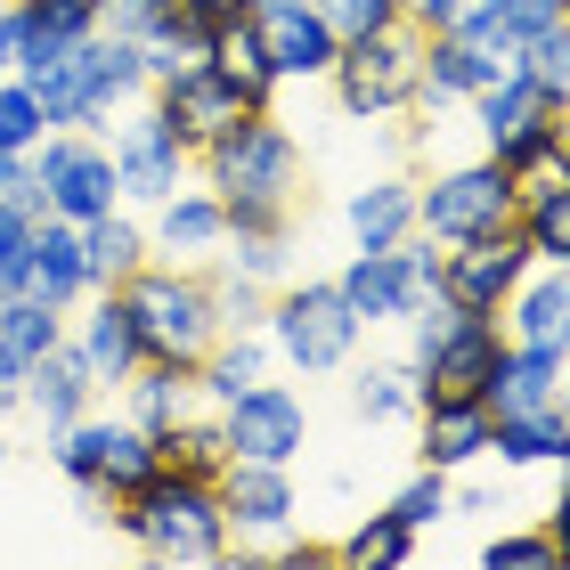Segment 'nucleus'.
<instances>
[{"label": "nucleus", "instance_id": "obj_1", "mask_svg": "<svg viewBox=\"0 0 570 570\" xmlns=\"http://www.w3.org/2000/svg\"><path fill=\"white\" fill-rule=\"evenodd\" d=\"M196 155H204V188L228 204V237H285V220L302 204V147L269 107L237 115Z\"/></svg>", "mask_w": 570, "mask_h": 570}, {"label": "nucleus", "instance_id": "obj_2", "mask_svg": "<svg viewBox=\"0 0 570 570\" xmlns=\"http://www.w3.org/2000/svg\"><path fill=\"white\" fill-rule=\"evenodd\" d=\"M24 82H33L49 131H107V122L147 90V66H139V41L131 33L98 24V33L66 41L58 58H41Z\"/></svg>", "mask_w": 570, "mask_h": 570}, {"label": "nucleus", "instance_id": "obj_3", "mask_svg": "<svg viewBox=\"0 0 570 570\" xmlns=\"http://www.w3.org/2000/svg\"><path fill=\"white\" fill-rule=\"evenodd\" d=\"M115 530L131 538L147 562H220L237 547L220 505V481H188V473H155L147 489L115 505Z\"/></svg>", "mask_w": 570, "mask_h": 570}, {"label": "nucleus", "instance_id": "obj_4", "mask_svg": "<svg viewBox=\"0 0 570 570\" xmlns=\"http://www.w3.org/2000/svg\"><path fill=\"white\" fill-rule=\"evenodd\" d=\"M122 309H131V334H139V358H164V367H204V351L220 343V302H213V277H196L188 262H147L115 285Z\"/></svg>", "mask_w": 570, "mask_h": 570}, {"label": "nucleus", "instance_id": "obj_5", "mask_svg": "<svg viewBox=\"0 0 570 570\" xmlns=\"http://www.w3.org/2000/svg\"><path fill=\"white\" fill-rule=\"evenodd\" d=\"M262 334H269L277 367H294V375H334V367H351L367 318L343 302V285H334V277H302V285H277V294H269Z\"/></svg>", "mask_w": 570, "mask_h": 570}, {"label": "nucleus", "instance_id": "obj_6", "mask_svg": "<svg viewBox=\"0 0 570 570\" xmlns=\"http://www.w3.org/2000/svg\"><path fill=\"white\" fill-rule=\"evenodd\" d=\"M334 82V107H343L351 122H383V115H407L424 90V24H383V33L367 41H343L326 66Z\"/></svg>", "mask_w": 570, "mask_h": 570}, {"label": "nucleus", "instance_id": "obj_7", "mask_svg": "<svg viewBox=\"0 0 570 570\" xmlns=\"http://www.w3.org/2000/svg\"><path fill=\"white\" fill-rule=\"evenodd\" d=\"M513 213H522V188H513V171L498 164V155H464V164L432 171L416 188V228L432 245L498 237V228H513Z\"/></svg>", "mask_w": 570, "mask_h": 570}, {"label": "nucleus", "instance_id": "obj_8", "mask_svg": "<svg viewBox=\"0 0 570 570\" xmlns=\"http://www.w3.org/2000/svg\"><path fill=\"white\" fill-rule=\"evenodd\" d=\"M41 179V204L58 220H98V213H115L122 188H115V155H107V131H41V147L24 155Z\"/></svg>", "mask_w": 570, "mask_h": 570}, {"label": "nucleus", "instance_id": "obj_9", "mask_svg": "<svg viewBox=\"0 0 570 570\" xmlns=\"http://www.w3.org/2000/svg\"><path fill=\"white\" fill-rule=\"evenodd\" d=\"M334 285H343V302H351L367 326H400L416 302L440 294V245L416 228V237L392 245V253H351V269L334 277Z\"/></svg>", "mask_w": 570, "mask_h": 570}, {"label": "nucleus", "instance_id": "obj_10", "mask_svg": "<svg viewBox=\"0 0 570 570\" xmlns=\"http://www.w3.org/2000/svg\"><path fill=\"white\" fill-rule=\"evenodd\" d=\"M107 155H115V188L122 204H164L171 188H188V139L171 131L155 107H122L115 131H107Z\"/></svg>", "mask_w": 570, "mask_h": 570}, {"label": "nucleus", "instance_id": "obj_11", "mask_svg": "<svg viewBox=\"0 0 570 570\" xmlns=\"http://www.w3.org/2000/svg\"><path fill=\"white\" fill-rule=\"evenodd\" d=\"M505 351H513V343H505V318H498V309H464V318L416 358L424 400H489V383H498Z\"/></svg>", "mask_w": 570, "mask_h": 570}, {"label": "nucleus", "instance_id": "obj_12", "mask_svg": "<svg viewBox=\"0 0 570 570\" xmlns=\"http://www.w3.org/2000/svg\"><path fill=\"white\" fill-rule=\"evenodd\" d=\"M220 505H228V530L237 547H277L294 538L302 522V498H294V464H253V456H228L220 464Z\"/></svg>", "mask_w": 570, "mask_h": 570}, {"label": "nucleus", "instance_id": "obj_13", "mask_svg": "<svg viewBox=\"0 0 570 570\" xmlns=\"http://www.w3.org/2000/svg\"><path fill=\"white\" fill-rule=\"evenodd\" d=\"M220 440H228V456H253V464H294L302 456V440H309V407L294 383H253L245 400H228L220 407Z\"/></svg>", "mask_w": 570, "mask_h": 570}, {"label": "nucleus", "instance_id": "obj_14", "mask_svg": "<svg viewBox=\"0 0 570 570\" xmlns=\"http://www.w3.org/2000/svg\"><path fill=\"white\" fill-rule=\"evenodd\" d=\"M155 115H164L188 147H204V139H220L237 115H253V98L228 82L213 58H196V66H179V73H164V82H155Z\"/></svg>", "mask_w": 570, "mask_h": 570}, {"label": "nucleus", "instance_id": "obj_15", "mask_svg": "<svg viewBox=\"0 0 570 570\" xmlns=\"http://www.w3.org/2000/svg\"><path fill=\"white\" fill-rule=\"evenodd\" d=\"M530 253L513 228H498V237H464V245H440V294L464 302V309H505V294L522 285Z\"/></svg>", "mask_w": 570, "mask_h": 570}, {"label": "nucleus", "instance_id": "obj_16", "mask_svg": "<svg viewBox=\"0 0 570 570\" xmlns=\"http://www.w3.org/2000/svg\"><path fill=\"white\" fill-rule=\"evenodd\" d=\"M498 318H505V343H530V351L570 358V262H530Z\"/></svg>", "mask_w": 570, "mask_h": 570}, {"label": "nucleus", "instance_id": "obj_17", "mask_svg": "<svg viewBox=\"0 0 570 570\" xmlns=\"http://www.w3.org/2000/svg\"><path fill=\"white\" fill-rule=\"evenodd\" d=\"M24 294L49 302V309H73V302H90L98 285H90V253H82V228L49 213L33 228V262H24Z\"/></svg>", "mask_w": 570, "mask_h": 570}, {"label": "nucleus", "instance_id": "obj_18", "mask_svg": "<svg viewBox=\"0 0 570 570\" xmlns=\"http://www.w3.org/2000/svg\"><path fill=\"white\" fill-rule=\"evenodd\" d=\"M489 432H498L489 400H424V407H416V456L440 464V473L481 464V456H489Z\"/></svg>", "mask_w": 570, "mask_h": 570}, {"label": "nucleus", "instance_id": "obj_19", "mask_svg": "<svg viewBox=\"0 0 570 570\" xmlns=\"http://www.w3.org/2000/svg\"><path fill=\"white\" fill-rule=\"evenodd\" d=\"M343 228L358 253H392L416 237V179L383 171V179H358V188L343 196Z\"/></svg>", "mask_w": 570, "mask_h": 570}, {"label": "nucleus", "instance_id": "obj_20", "mask_svg": "<svg viewBox=\"0 0 570 570\" xmlns=\"http://www.w3.org/2000/svg\"><path fill=\"white\" fill-rule=\"evenodd\" d=\"M66 343L82 351V367L98 383H131L139 375V334H131V309H122L115 285H98V294H90V309L66 326Z\"/></svg>", "mask_w": 570, "mask_h": 570}, {"label": "nucleus", "instance_id": "obj_21", "mask_svg": "<svg viewBox=\"0 0 570 570\" xmlns=\"http://www.w3.org/2000/svg\"><path fill=\"white\" fill-rule=\"evenodd\" d=\"M155 253H171V262H213L228 245V204L213 188H171L155 204V228H147Z\"/></svg>", "mask_w": 570, "mask_h": 570}, {"label": "nucleus", "instance_id": "obj_22", "mask_svg": "<svg viewBox=\"0 0 570 570\" xmlns=\"http://www.w3.org/2000/svg\"><path fill=\"white\" fill-rule=\"evenodd\" d=\"M262 33H269V58H277V82H326L334 66V24L309 9V0H285V9H262Z\"/></svg>", "mask_w": 570, "mask_h": 570}, {"label": "nucleus", "instance_id": "obj_23", "mask_svg": "<svg viewBox=\"0 0 570 570\" xmlns=\"http://www.w3.org/2000/svg\"><path fill=\"white\" fill-rule=\"evenodd\" d=\"M562 115H570V107H554L547 90H530L522 73L473 98V131H481V155H513V147H522L530 131H547V122H562Z\"/></svg>", "mask_w": 570, "mask_h": 570}, {"label": "nucleus", "instance_id": "obj_24", "mask_svg": "<svg viewBox=\"0 0 570 570\" xmlns=\"http://www.w3.org/2000/svg\"><path fill=\"white\" fill-rule=\"evenodd\" d=\"M277 375V351H269V334L262 326H228L213 351H204V367H196V392L228 407V400H245L253 383H269Z\"/></svg>", "mask_w": 570, "mask_h": 570}, {"label": "nucleus", "instance_id": "obj_25", "mask_svg": "<svg viewBox=\"0 0 570 570\" xmlns=\"http://www.w3.org/2000/svg\"><path fill=\"white\" fill-rule=\"evenodd\" d=\"M90 400H98V375L82 367V351H73V343H58L49 358H33V367H24V407L41 416V432L73 424Z\"/></svg>", "mask_w": 570, "mask_h": 570}, {"label": "nucleus", "instance_id": "obj_26", "mask_svg": "<svg viewBox=\"0 0 570 570\" xmlns=\"http://www.w3.org/2000/svg\"><path fill=\"white\" fill-rule=\"evenodd\" d=\"M489 456L513 464V473H530V464H570V400L522 407V416H498V432H489Z\"/></svg>", "mask_w": 570, "mask_h": 570}, {"label": "nucleus", "instance_id": "obj_27", "mask_svg": "<svg viewBox=\"0 0 570 570\" xmlns=\"http://www.w3.org/2000/svg\"><path fill=\"white\" fill-rule=\"evenodd\" d=\"M554 400H570L562 358H554V351L513 343V351H505V367H498V383H489V416H522V407H554Z\"/></svg>", "mask_w": 570, "mask_h": 570}, {"label": "nucleus", "instance_id": "obj_28", "mask_svg": "<svg viewBox=\"0 0 570 570\" xmlns=\"http://www.w3.org/2000/svg\"><path fill=\"white\" fill-rule=\"evenodd\" d=\"M213 66L237 82L253 107H269V90H277V58H269V33H262V9H237L213 33Z\"/></svg>", "mask_w": 570, "mask_h": 570}, {"label": "nucleus", "instance_id": "obj_29", "mask_svg": "<svg viewBox=\"0 0 570 570\" xmlns=\"http://www.w3.org/2000/svg\"><path fill=\"white\" fill-rule=\"evenodd\" d=\"M164 473V449L155 432H139L131 416H107V456H98V505H122L131 489H147Z\"/></svg>", "mask_w": 570, "mask_h": 570}, {"label": "nucleus", "instance_id": "obj_30", "mask_svg": "<svg viewBox=\"0 0 570 570\" xmlns=\"http://www.w3.org/2000/svg\"><path fill=\"white\" fill-rule=\"evenodd\" d=\"M351 407L367 424H407L424 407V375H416V358H367V367L351 375Z\"/></svg>", "mask_w": 570, "mask_h": 570}, {"label": "nucleus", "instance_id": "obj_31", "mask_svg": "<svg viewBox=\"0 0 570 570\" xmlns=\"http://www.w3.org/2000/svg\"><path fill=\"white\" fill-rule=\"evenodd\" d=\"M122 392H131V424L164 440V432L196 407V367H164V358H139V375L122 383Z\"/></svg>", "mask_w": 570, "mask_h": 570}, {"label": "nucleus", "instance_id": "obj_32", "mask_svg": "<svg viewBox=\"0 0 570 570\" xmlns=\"http://www.w3.org/2000/svg\"><path fill=\"white\" fill-rule=\"evenodd\" d=\"M82 253H90V285H122L131 269H147L155 262V245H147V228L122 213H98V220H82Z\"/></svg>", "mask_w": 570, "mask_h": 570}, {"label": "nucleus", "instance_id": "obj_33", "mask_svg": "<svg viewBox=\"0 0 570 570\" xmlns=\"http://www.w3.org/2000/svg\"><path fill=\"white\" fill-rule=\"evenodd\" d=\"M155 449H164V473H188V481H220V464H228V440H220V416H179L164 440H155Z\"/></svg>", "mask_w": 570, "mask_h": 570}, {"label": "nucleus", "instance_id": "obj_34", "mask_svg": "<svg viewBox=\"0 0 570 570\" xmlns=\"http://www.w3.org/2000/svg\"><path fill=\"white\" fill-rule=\"evenodd\" d=\"M416 562V530L400 522V513H367L343 547H334V570H400Z\"/></svg>", "mask_w": 570, "mask_h": 570}, {"label": "nucleus", "instance_id": "obj_35", "mask_svg": "<svg viewBox=\"0 0 570 570\" xmlns=\"http://www.w3.org/2000/svg\"><path fill=\"white\" fill-rule=\"evenodd\" d=\"M513 237L530 262H570V188H530L513 213Z\"/></svg>", "mask_w": 570, "mask_h": 570}, {"label": "nucleus", "instance_id": "obj_36", "mask_svg": "<svg viewBox=\"0 0 570 570\" xmlns=\"http://www.w3.org/2000/svg\"><path fill=\"white\" fill-rule=\"evenodd\" d=\"M66 326H73L66 309H49V302H33V294H9V302H0V343H9L24 367L58 351V343H66Z\"/></svg>", "mask_w": 570, "mask_h": 570}, {"label": "nucleus", "instance_id": "obj_37", "mask_svg": "<svg viewBox=\"0 0 570 570\" xmlns=\"http://www.w3.org/2000/svg\"><path fill=\"white\" fill-rule=\"evenodd\" d=\"M383 513H400V522L416 530V538H424V530H440V522L456 513V473H440V464H424V473L407 481V489H400V498L383 505Z\"/></svg>", "mask_w": 570, "mask_h": 570}, {"label": "nucleus", "instance_id": "obj_38", "mask_svg": "<svg viewBox=\"0 0 570 570\" xmlns=\"http://www.w3.org/2000/svg\"><path fill=\"white\" fill-rule=\"evenodd\" d=\"M522 82L547 90L554 107H570V24H547V33L522 41Z\"/></svg>", "mask_w": 570, "mask_h": 570}, {"label": "nucleus", "instance_id": "obj_39", "mask_svg": "<svg viewBox=\"0 0 570 570\" xmlns=\"http://www.w3.org/2000/svg\"><path fill=\"white\" fill-rule=\"evenodd\" d=\"M41 98H33V82H24V73H0V147L9 155H33L41 147Z\"/></svg>", "mask_w": 570, "mask_h": 570}, {"label": "nucleus", "instance_id": "obj_40", "mask_svg": "<svg viewBox=\"0 0 570 570\" xmlns=\"http://www.w3.org/2000/svg\"><path fill=\"white\" fill-rule=\"evenodd\" d=\"M49 213H24V204H0V302L24 294V262H33V228Z\"/></svg>", "mask_w": 570, "mask_h": 570}, {"label": "nucleus", "instance_id": "obj_41", "mask_svg": "<svg viewBox=\"0 0 570 570\" xmlns=\"http://www.w3.org/2000/svg\"><path fill=\"white\" fill-rule=\"evenodd\" d=\"M481 562H489V570H554L562 547H554V530L538 522V530H498V538L481 547Z\"/></svg>", "mask_w": 570, "mask_h": 570}, {"label": "nucleus", "instance_id": "obj_42", "mask_svg": "<svg viewBox=\"0 0 570 570\" xmlns=\"http://www.w3.org/2000/svg\"><path fill=\"white\" fill-rule=\"evenodd\" d=\"M220 269L228 277H253V285H285V237H228L220 245Z\"/></svg>", "mask_w": 570, "mask_h": 570}, {"label": "nucleus", "instance_id": "obj_43", "mask_svg": "<svg viewBox=\"0 0 570 570\" xmlns=\"http://www.w3.org/2000/svg\"><path fill=\"white\" fill-rule=\"evenodd\" d=\"M309 9L334 24V41H367V33H383V24L407 17L400 0H309Z\"/></svg>", "mask_w": 570, "mask_h": 570}, {"label": "nucleus", "instance_id": "obj_44", "mask_svg": "<svg viewBox=\"0 0 570 570\" xmlns=\"http://www.w3.org/2000/svg\"><path fill=\"white\" fill-rule=\"evenodd\" d=\"M213 302H220V326H262L269 318V285H253V277H213Z\"/></svg>", "mask_w": 570, "mask_h": 570}, {"label": "nucleus", "instance_id": "obj_45", "mask_svg": "<svg viewBox=\"0 0 570 570\" xmlns=\"http://www.w3.org/2000/svg\"><path fill=\"white\" fill-rule=\"evenodd\" d=\"M24 9H33L58 41H82V33H98V24H107V0H24Z\"/></svg>", "mask_w": 570, "mask_h": 570}, {"label": "nucleus", "instance_id": "obj_46", "mask_svg": "<svg viewBox=\"0 0 570 570\" xmlns=\"http://www.w3.org/2000/svg\"><path fill=\"white\" fill-rule=\"evenodd\" d=\"M481 9L498 17L513 41H530V33H547V24H562V0H481Z\"/></svg>", "mask_w": 570, "mask_h": 570}, {"label": "nucleus", "instance_id": "obj_47", "mask_svg": "<svg viewBox=\"0 0 570 570\" xmlns=\"http://www.w3.org/2000/svg\"><path fill=\"white\" fill-rule=\"evenodd\" d=\"M0 204H24V213H49V204H41V179H33V164H24V155H0Z\"/></svg>", "mask_w": 570, "mask_h": 570}, {"label": "nucleus", "instance_id": "obj_48", "mask_svg": "<svg viewBox=\"0 0 570 570\" xmlns=\"http://www.w3.org/2000/svg\"><path fill=\"white\" fill-rule=\"evenodd\" d=\"M400 9H407V24H424V33H449L473 0H400Z\"/></svg>", "mask_w": 570, "mask_h": 570}, {"label": "nucleus", "instance_id": "obj_49", "mask_svg": "<svg viewBox=\"0 0 570 570\" xmlns=\"http://www.w3.org/2000/svg\"><path fill=\"white\" fill-rule=\"evenodd\" d=\"M17 407H24V358H17L9 343H0V424H9Z\"/></svg>", "mask_w": 570, "mask_h": 570}, {"label": "nucleus", "instance_id": "obj_50", "mask_svg": "<svg viewBox=\"0 0 570 570\" xmlns=\"http://www.w3.org/2000/svg\"><path fill=\"white\" fill-rule=\"evenodd\" d=\"M164 9H179V17H196V24H228L237 9H253V0H164Z\"/></svg>", "mask_w": 570, "mask_h": 570}, {"label": "nucleus", "instance_id": "obj_51", "mask_svg": "<svg viewBox=\"0 0 570 570\" xmlns=\"http://www.w3.org/2000/svg\"><path fill=\"white\" fill-rule=\"evenodd\" d=\"M155 9H164V0H107V24H115V33H139Z\"/></svg>", "mask_w": 570, "mask_h": 570}, {"label": "nucleus", "instance_id": "obj_52", "mask_svg": "<svg viewBox=\"0 0 570 570\" xmlns=\"http://www.w3.org/2000/svg\"><path fill=\"white\" fill-rule=\"evenodd\" d=\"M547 530H554V547L570 562V464H562V489H554V505H547Z\"/></svg>", "mask_w": 570, "mask_h": 570}, {"label": "nucleus", "instance_id": "obj_53", "mask_svg": "<svg viewBox=\"0 0 570 570\" xmlns=\"http://www.w3.org/2000/svg\"><path fill=\"white\" fill-rule=\"evenodd\" d=\"M253 9H285V0H253Z\"/></svg>", "mask_w": 570, "mask_h": 570}, {"label": "nucleus", "instance_id": "obj_54", "mask_svg": "<svg viewBox=\"0 0 570 570\" xmlns=\"http://www.w3.org/2000/svg\"><path fill=\"white\" fill-rule=\"evenodd\" d=\"M0 464H9V440H0Z\"/></svg>", "mask_w": 570, "mask_h": 570}, {"label": "nucleus", "instance_id": "obj_55", "mask_svg": "<svg viewBox=\"0 0 570 570\" xmlns=\"http://www.w3.org/2000/svg\"><path fill=\"white\" fill-rule=\"evenodd\" d=\"M562 24H570V0H562Z\"/></svg>", "mask_w": 570, "mask_h": 570}, {"label": "nucleus", "instance_id": "obj_56", "mask_svg": "<svg viewBox=\"0 0 570 570\" xmlns=\"http://www.w3.org/2000/svg\"><path fill=\"white\" fill-rule=\"evenodd\" d=\"M562 375H570V358H562Z\"/></svg>", "mask_w": 570, "mask_h": 570}, {"label": "nucleus", "instance_id": "obj_57", "mask_svg": "<svg viewBox=\"0 0 570 570\" xmlns=\"http://www.w3.org/2000/svg\"><path fill=\"white\" fill-rule=\"evenodd\" d=\"M0 155H9V147H0Z\"/></svg>", "mask_w": 570, "mask_h": 570}]
</instances>
